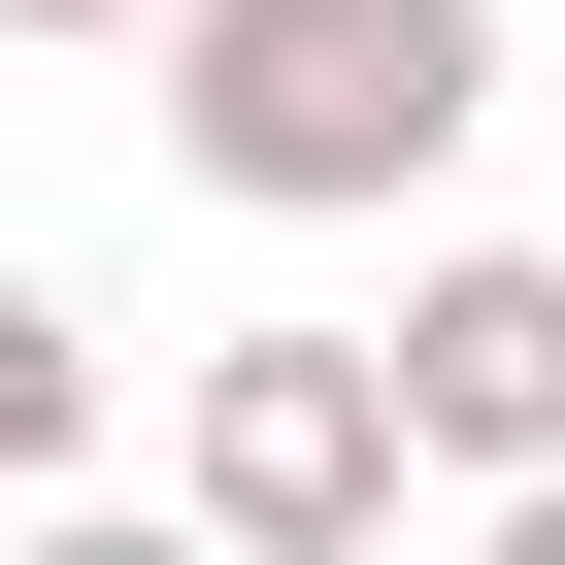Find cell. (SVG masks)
<instances>
[{"label":"cell","instance_id":"cell-2","mask_svg":"<svg viewBox=\"0 0 565 565\" xmlns=\"http://www.w3.org/2000/svg\"><path fill=\"white\" fill-rule=\"evenodd\" d=\"M399 333H200V433H167V499L233 532V565H366L399 532Z\"/></svg>","mask_w":565,"mask_h":565},{"label":"cell","instance_id":"cell-5","mask_svg":"<svg viewBox=\"0 0 565 565\" xmlns=\"http://www.w3.org/2000/svg\"><path fill=\"white\" fill-rule=\"evenodd\" d=\"M0 565H233V532H200V499H34Z\"/></svg>","mask_w":565,"mask_h":565},{"label":"cell","instance_id":"cell-3","mask_svg":"<svg viewBox=\"0 0 565 565\" xmlns=\"http://www.w3.org/2000/svg\"><path fill=\"white\" fill-rule=\"evenodd\" d=\"M399 433L499 499V466H565V233H466V266H399Z\"/></svg>","mask_w":565,"mask_h":565},{"label":"cell","instance_id":"cell-6","mask_svg":"<svg viewBox=\"0 0 565 565\" xmlns=\"http://www.w3.org/2000/svg\"><path fill=\"white\" fill-rule=\"evenodd\" d=\"M0 34H34V67H100V34H167V0H0Z\"/></svg>","mask_w":565,"mask_h":565},{"label":"cell","instance_id":"cell-1","mask_svg":"<svg viewBox=\"0 0 565 565\" xmlns=\"http://www.w3.org/2000/svg\"><path fill=\"white\" fill-rule=\"evenodd\" d=\"M499 100V0H167V167L266 200V233H366L433 200Z\"/></svg>","mask_w":565,"mask_h":565},{"label":"cell","instance_id":"cell-4","mask_svg":"<svg viewBox=\"0 0 565 565\" xmlns=\"http://www.w3.org/2000/svg\"><path fill=\"white\" fill-rule=\"evenodd\" d=\"M67 466H100V333L0 266V499H67Z\"/></svg>","mask_w":565,"mask_h":565},{"label":"cell","instance_id":"cell-7","mask_svg":"<svg viewBox=\"0 0 565 565\" xmlns=\"http://www.w3.org/2000/svg\"><path fill=\"white\" fill-rule=\"evenodd\" d=\"M466 565H565V466H499V532H466Z\"/></svg>","mask_w":565,"mask_h":565}]
</instances>
